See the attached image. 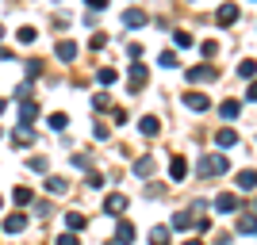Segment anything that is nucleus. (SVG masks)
<instances>
[{
    "label": "nucleus",
    "mask_w": 257,
    "mask_h": 245,
    "mask_svg": "<svg viewBox=\"0 0 257 245\" xmlns=\"http://www.w3.org/2000/svg\"><path fill=\"white\" fill-rule=\"evenodd\" d=\"M226 169H230V157H226V153H200V165H196L200 176H223Z\"/></svg>",
    "instance_id": "obj_1"
},
{
    "label": "nucleus",
    "mask_w": 257,
    "mask_h": 245,
    "mask_svg": "<svg viewBox=\"0 0 257 245\" xmlns=\"http://www.w3.org/2000/svg\"><path fill=\"white\" fill-rule=\"evenodd\" d=\"M238 16H242V12H238V4H219V12H215V23H219V27H234Z\"/></svg>",
    "instance_id": "obj_2"
},
{
    "label": "nucleus",
    "mask_w": 257,
    "mask_h": 245,
    "mask_svg": "<svg viewBox=\"0 0 257 245\" xmlns=\"http://www.w3.org/2000/svg\"><path fill=\"white\" fill-rule=\"evenodd\" d=\"M127 81H131V88L139 92V88L146 85V81H150V69H146L142 62H131V69H127Z\"/></svg>",
    "instance_id": "obj_3"
},
{
    "label": "nucleus",
    "mask_w": 257,
    "mask_h": 245,
    "mask_svg": "<svg viewBox=\"0 0 257 245\" xmlns=\"http://www.w3.org/2000/svg\"><path fill=\"white\" fill-rule=\"evenodd\" d=\"M146 20H150V16H146L142 8H127V12H123V27H127V31H139V27H146Z\"/></svg>",
    "instance_id": "obj_4"
},
{
    "label": "nucleus",
    "mask_w": 257,
    "mask_h": 245,
    "mask_svg": "<svg viewBox=\"0 0 257 245\" xmlns=\"http://www.w3.org/2000/svg\"><path fill=\"white\" fill-rule=\"evenodd\" d=\"M184 107H188V111H200V115H204L207 107H211V100H207L204 92H184Z\"/></svg>",
    "instance_id": "obj_5"
},
{
    "label": "nucleus",
    "mask_w": 257,
    "mask_h": 245,
    "mask_svg": "<svg viewBox=\"0 0 257 245\" xmlns=\"http://www.w3.org/2000/svg\"><path fill=\"white\" fill-rule=\"evenodd\" d=\"M127 207H131V199H127V195H119V192H111V195L104 199V211H107V214H123Z\"/></svg>",
    "instance_id": "obj_6"
},
{
    "label": "nucleus",
    "mask_w": 257,
    "mask_h": 245,
    "mask_svg": "<svg viewBox=\"0 0 257 245\" xmlns=\"http://www.w3.org/2000/svg\"><path fill=\"white\" fill-rule=\"evenodd\" d=\"M188 81H192V85H200V81H215V65H192V69H188Z\"/></svg>",
    "instance_id": "obj_7"
},
{
    "label": "nucleus",
    "mask_w": 257,
    "mask_h": 245,
    "mask_svg": "<svg viewBox=\"0 0 257 245\" xmlns=\"http://www.w3.org/2000/svg\"><path fill=\"white\" fill-rule=\"evenodd\" d=\"M35 115H39V104H35V100H23L20 104V127H31Z\"/></svg>",
    "instance_id": "obj_8"
},
{
    "label": "nucleus",
    "mask_w": 257,
    "mask_h": 245,
    "mask_svg": "<svg viewBox=\"0 0 257 245\" xmlns=\"http://www.w3.org/2000/svg\"><path fill=\"white\" fill-rule=\"evenodd\" d=\"M215 146H219V149H234V146H238V134H234L230 127L215 130Z\"/></svg>",
    "instance_id": "obj_9"
},
{
    "label": "nucleus",
    "mask_w": 257,
    "mask_h": 245,
    "mask_svg": "<svg viewBox=\"0 0 257 245\" xmlns=\"http://www.w3.org/2000/svg\"><path fill=\"white\" fill-rule=\"evenodd\" d=\"M215 211H219V214H234V211H238V199H234L230 192L215 195Z\"/></svg>",
    "instance_id": "obj_10"
},
{
    "label": "nucleus",
    "mask_w": 257,
    "mask_h": 245,
    "mask_svg": "<svg viewBox=\"0 0 257 245\" xmlns=\"http://www.w3.org/2000/svg\"><path fill=\"white\" fill-rule=\"evenodd\" d=\"M27 230V214H8L4 218V234H23Z\"/></svg>",
    "instance_id": "obj_11"
},
{
    "label": "nucleus",
    "mask_w": 257,
    "mask_h": 245,
    "mask_svg": "<svg viewBox=\"0 0 257 245\" xmlns=\"http://www.w3.org/2000/svg\"><path fill=\"white\" fill-rule=\"evenodd\" d=\"M238 188H242V192H257V169H242L238 172Z\"/></svg>",
    "instance_id": "obj_12"
},
{
    "label": "nucleus",
    "mask_w": 257,
    "mask_h": 245,
    "mask_svg": "<svg viewBox=\"0 0 257 245\" xmlns=\"http://www.w3.org/2000/svg\"><path fill=\"white\" fill-rule=\"evenodd\" d=\"M31 142H35V130H31V127L12 130V146H31Z\"/></svg>",
    "instance_id": "obj_13"
},
{
    "label": "nucleus",
    "mask_w": 257,
    "mask_h": 245,
    "mask_svg": "<svg viewBox=\"0 0 257 245\" xmlns=\"http://www.w3.org/2000/svg\"><path fill=\"white\" fill-rule=\"evenodd\" d=\"M192 211H181V214H173V222H169V230H192Z\"/></svg>",
    "instance_id": "obj_14"
},
{
    "label": "nucleus",
    "mask_w": 257,
    "mask_h": 245,
    "mask_svg": "<svg viewBox=\"0 0 257 245\" xmlns=\"http://www.w3.org/2000/svg\"><path fill=\"white\" fill-rule=\"evenodd\" d=\"M169 176H173V180H184V176H188V161H184V157H173L169 161Z\"/></svg>",
    "instance_id": "obj_15"
},
{
    "label": "nucleus",
    "mask_w": 257,
    "mask_h": 245,
    "mask_svg": "<svg viewBox=\"0 0 257 245\" xmlns=\"http://www.w3.org/2000/svg\"><path fill=\"white\" fill-rule=\"evenodd\" d=\"M238 111H242V100H223L219 104V115L223 119H238Z\"/></svg>",
    "instance_id": "obj_16"
},
{
    "label": "nucleus",
    "mask_w": 257,
    "mask_h": 245,
    "mask_svg": "<svg viewBox=\"0 0 257 245\" xmlns=\"http://www.w3.org/2000/svg\"><path fill=\"white\" fill-rule=\"evenodd\" d=\"M139 130H142V134H146V138H154V134H158V130H161V123H158V119H154V115H142V119H139Z\"/></svg>",
    "instance_id": "obj_17"
},
{
    "label": "nucleus",
    "mask_w": 257,
    "mask_h": 245,
    "mask_svg": "<svg viewBox=\"0 0 257 245\" xmlns=\"http://www.w3.org/2000/svg\"><path fill=\"white\" fill-rule=\"evenodd\" d=\"M46 192L50 195H65L69 192V180H65V176H50V180H46Z\"/></svg>",
    "instance_id": "obj_18"
},
{
    "label": "nucleus",
    "mask_w": 257,
    "mask_h": 245,
    "mask_svg": "<svg viewBox=\"0 0 257 245\" xmlns=\"http://www.w3.org/2000/svg\"><path fill=\"white\" fill-rule=\"evenodd\" d=\"M115 241L119 245H131V241H135V226H131V222H119L115 226Z\"/></svg>",
    "instance_id": "obj_19"
},
{
    "label": "nucleus",
    "mask_w": 257,
    "mask_h": 245,
    "mask_svg": "<svg viewBox=\"0 0 257 245\" xmlns=\"http://www.w3.org/2000/svg\"><path fill=\"white\" fill-rule=\"evenodd\" d=\"M169 237H173L169 226H154L150 230V245H169Z\"/></svg>",
    "instance_id": "obj_20"
},
{
    "label": "nucleus",
    "mask_w": 257,
    "mask_h": 245,
    "mask_svg": "<svg viewBox=\"0 0 257 245\" xmlns=\"http://www.w3.org/2000/svg\"><path fill=\"white\" fill-rule=\"evenodd\" d=\"M158 65H161V69H177V65H181V54H177V50H161Z\"/></svg>",
    "instance_id": "obj_21"
},
{
    "label": "nucleus",
    "mask_w": 257,
    "mask_h": 245,
    "mask_svg": "<svg viewBox=\"0 0 257 245\" xmlns=\"http://www.w3.org/2000/svg\"><path fill=\"white\" fill-rule=\"evenodd\" d=\"M58 58H62V62H73V58H77V43L62 39V43H58Z\"/></svg>",
    "instance_id": "obj_22"
},
{
    "label": "nucleus",
    "mask_w": 257,
    "mask_h": 245,
    "mask_svg": "<svg viewBox=\"0 0 257 245\" xmlns=\"http://www.w3.org/2000/svg\"><path fill=\"white\" fill-rule=\"evenodd\" d=\"M238 234H257V214H242L238 218Z\"/></svg>",
    "instance_id": "obj_23"
},
{
    "label": "nucleus",
    "mask_w": 257,
    "mask_h": 245,
    "mask_svg": "<svg viewBox=\"0 0 257 245\" xmlns=\"http://www.w3.org/2000/svg\"><path fill=\"white\" fill-rule=\"evenodd\" d=\"M154 165H158L154 157H139V161H135V176H150V172H154Z\"/></svg>",
    "instance_id": "obj_24"
},
{
    "label": "nucleus",
    "mask_w": 257,
    "mask_h": 245,
    "mask_svg": "<svg viewBox=\"0 0 257 245\" xmlns=\"http://www.w3.org/2000/svg\"><path fill=\"white\" fill-rule=\"evenodd\" d=\"M96 81H100V85H115V81H119V73H115V69H111V65H104V69H100V73H96Z\"/></svg>",
    "instance_id": "obj_25"
},
{
    "label": "nucleus",
    "mask_w": 257,
    "mask_h": 245,
    "mask_svg": "<svg viewBox=\"0 0 257 245\" xmlns=\"http://www.w3.org/2000/svg\"><path fill=\"white\" fill-rule=\"evenodd\" d=\"M69 165H73V169H81V172H88V169H92V157H88V153H73V157H69Z\"/></svg>",
    "instance_id": "obj_26"
},
{
    "label": "nucleus",
    "mask_w": 257,
    "mask_h": 245,
    "mask_svg": "<svg viewBox=\"0 0 257 245\" xmlns=\"http://www.w3.org/2000/svg\"><path fill=\"white\" fill-rule=\"evenodd\" d=\"M46 123H50V130H65V127H69V115H65V111H54Z\"/></svg>",
    "instance_id": "obj_27"
},
{
    "label": "nucleus",
    "mask_w": 257,
    "mask_h": 245,
    "mask_svg": "<svg viewBox=\"0 0 257 245\" xmlns=\"http://www.w3.org/2000/svg\"><path fill=\"white\" fill-rule=\"evenodd\" d=\"M23 69H27V77H43V62H39V58H27V62H23Z\"/></svg>",
    "instance_id": "obj_28"
},
{
    "label": "nucleus",
    "mask_w": 257,
    "mask_h": 245,
    "mask_svg": "<svg viewBox=\"0 0 257 245\" xmlns=\"http://www.w3.org/2000/svg\"><path fill=\"white\" fill-rule=\"evenodd\" d=\"M238 77H246V81H253V77H257V62H249V58H246V62L238 65Z\"/></svg>",
    "instance_id": "obj_29"
},
{
    "label": "nucleus",
    "mask_w": 257,
    "mask_h": 245,
    "mask_svg": "<svg viewBox=\"0 0 257 245\" xmlns=\"http://www.w3.org/2000/svg\"><path fill=\"white\" fill-rule=\"evenodd\" d=\"M85 222H88V218H85V214H65V226H69V230H85Z\"/></svg>",
    "instance_id": "obj_30"
},
{
    "label": "nucleus",
    "mask_w": 257,
    "mask_h": 245,
    "mask_svg": "<svg viewBox=\"0 0 257 245\" xmlns=\"http://www.w3.org/2000/svg\"><path fill=\"white\" fill-rule=\"evenodd\" d=\"M31 199H35V195L27 192V188H16V192H12V203H20V207H27Z\"/></svg>",
    "instance_id": "obj_31"
},
{
    "label": "nucleus",
    "mask_w": 257,
    "mask_h": 245,
    "mask_svg": "<svg viewBox=\"0 0 257 245\" xmlns=\"http://www.w3.org/2000/svg\"><path fill=\"white\" fill-rule=\"evenodd\" d=\"M16 39H20V43H35V39H39V31H35V27H20V35H16Z\"/></svg>",
    "instance_id": "obj_32"
},
{
    "label": "nucleus",
    "mask_w": 257,
    "mask_h": 245,
    "mask_svg": "<svg viewBox=\"0 0 257 245\" xmlns=\"http://www.w3.org/2000/svg\"><path fill=\"white\" fill-rule=\"evenodd\" d=\"M173 43L184 50V46H192V35H188V31H173Z\"/></svg>",
    "instance_id": "obj_33"
},
{
    "label": "nucleus",
    "mask_w": 257,
    "mask_h": 245,
    "mask_svg": "<svg viewBox=\"0 0 257 245\" xmlns=\"http://www.w3.org/2000/svg\"><path fill=\"white\" fill-rule=\"evenodd\" d=\"M200 54H204V58H215V54H219V43H211V39L200 43Z\"/></svg>",
    "instance_id": "obj_34"
},
{
    "label": "nucleus",
    "mask_w": 257,
    "mask_h": 245,
    "mask_svg": "<svg viewBox=\"0 0 257 245\" xmlns=\"http://www.w3.org/2000/svg\"><path fill=\"white\" fill-rule=\"evenodd\" d=\"M85 184H88V188H104V176H100L96 169H88V180Z\"/></svg>",
    "instance_id": "obj_35"
},
{
    "label": "nucleus",
    "mask_w": 257,
    "mask_h": 245,
    "mask_svg": "<svg viewBox=\"0 0 257 245\" xmlns=\"http://www.w3.org/2000/svg\"><path fill=\"white\" fill-rule=\"evenodd\" d=\"M88 46H92V50H104V46H107V35H104V31H96V35H92V43H88Z\"/></svg>",
    "instance_id": "obj_36"
},
{
    "label": "nucleus",
    "mask_w": 257,
    "mask_h": 245,
    "mask_svg": "<svg viewBox=\"0 0 257 245\" xmlns=\"http://www.w3.org/2000/svg\"><path fill=\"white\" fill-rule=\"evenodd\" d=\"M127 54H131V62H142V43H127Z\"/></svg>",
    "instance_id": "obj_37"
},
{
    "label": "nucleus",
    "mask_w": 257,
    "mask_h": 245,
    "mask_svg": "<svg viewBox=\"0 0 257 245\" xmlns=\"http://www.w3.org/2000/svg\"><path fill=\"white\" fill-rule=\"evenodd\" d=\"M27 169H31V172H46V157H31V161H27Z\"/></svg>",
    "instance_id": "obj_38"
},
{
    "label": "nucleus",
    "mask_w": 257,
    "mask_h": 245,
    "mask_svg": "<svg viewBox=\"0 0 257 245\" xmlns=\"http://www.w3.org/2000/svg\"><path fill=\"white\" fill-rule=\"evenodd\" d=\"M16 100H20V104H23V100H31V85H20V88H16Z\"/></svg>",
    "instance_id": "obj_39"
},
{
    "label": "nucleus",
    "mask_w": 257,
    "mask_h": 245,
    "mask_svg": "<svg viewBox=\"0 0 257 245\" xmlns=\"http://www.w3.org/2000/svg\"><path fill=\"white\" fill-rule=\"evenodd\" d=\"M92 138H96V142L107 138V127H104V123H96V127H92Z\"/></svg>",
    "instance_id": "obj_40"
},
{
    "label": "nucleus",
    "mask_w": 257,
    "mask_h": 245,
    "mask_svg": "<svg viewBox=\"0 0 257 245\" xmlns=\"http://www.w3.org/2000/svg\"><path fill=\"white\" fill-rule=\"evenodd\" d=\"M92 107H96V111H104V107H107V96H104V92H96V96H92Z\"/></svg>",
    "instance_id": "obj_41"
},
{
    "label": "nucleus",
    "mask_w": 257,
    "mask_h": 245,
    "mask_svg": "<svg viewBox=\"0 0 257 245\" xmlns=\"http://www.w3.org/2000/svg\"><path fill=\"white\" fill-rule=\"evenodd\" d=\"M246 100H249V104H257V81H249V88H246Z\"/></svg>",
    "instance_id": "obj_42"
},
{
    "label": "nucleus",
    "mask_w": 257,
    "mask_h": 245,
    "mask_svg": "<svg viewBox=\"0 0 257 245\" xmlns=\"http://www.w3.org/2000/svg\"><path fill=\"white\" fill-rule=\"evenodd\" d=\"M58 245H81V241H77L73 234H62V237H58Z\"/></svg>",
    "instance_id": "obj_43"
},
{
    "label": "nucleus",
    "mask_w": 257,
    "mask_h": 245,
    "mask_svg": "<svg viewBox=\"0 0 257 245\" xmlns=\"http://www.w3.org/2000/svg\"><path fill=\"white\" fill-rule=\"evenodd\" d=\"M85 4H88V8H92V12H100V8H107V0H85Z\"/></svg>",
    "instance_id": "obj_44"
},
{
    "label": "nucleus",
    "mask_w": 257,
    "mask_h": 245,
    "mask_svg": "<svg viewBox=\"0 0 257 245\" xmlns=\"http://www.w3.org/2000/svg\"><path fill=\"white\" fill-rule=\"evenodd\" d=\"M184 245H204V241H200V237H188V241H184Z\"/></svg>",
    "instance_id": "obj_45"
},
{
    "label": "nucleus",
    "mask_w": 257,
    "mask_h": 245,
    "mask_svg": "<svg viewBox=\"0 0 257 245\" xmlns=\"http://www.w3.org/2000/svg\"><path fill=\"white\" fill-rule=\"evenodd\" d=\"M0 111H4V100H0Z\"/></svg>",
    "instance_id": "obj_46"
},
{
    "label": "nucleus",
    "mask_w": 257,
    "mask_h": 245,
    "mask_svg": "<svg viewBox=\"0 0 257 245\" xmlns=\"http://www.w3.org/2000/svg\"><path fill=\"white\" fill-rule=\"evenodd\" d=\"M0 39H4V27H0Z\"/></svg>",
    "instance_id": "obj_47"
},
{
    "label": "nucleus",
    "mask_w": 257,
    "mask_h": 245,
    "mask_svg": "<svg viewBox=\"0 0 257 245\" xmlns=\"http://www.w3.org/2000/svg\"><path fill=\"white\" fill-rule=\"evenodd\" d=\"M107 245H119V241H107Z\"/></svg>",
    "instance_id": "obj_48"
},
{
    "label": "nucleus",
    "mask_w": 257,
    "mask_h": 245,
    "mask_svg": "<svg viewBox=\"0 0 257 245\" xmlns=\"http://www.w3.org/2000/svg\"><path fill=\"white\" fill-rule=\"evenodd\" d=\"M0 203H4V199H0Z\"/></svg>",
    "instance_id": "obj_49"
}]
</instances>
